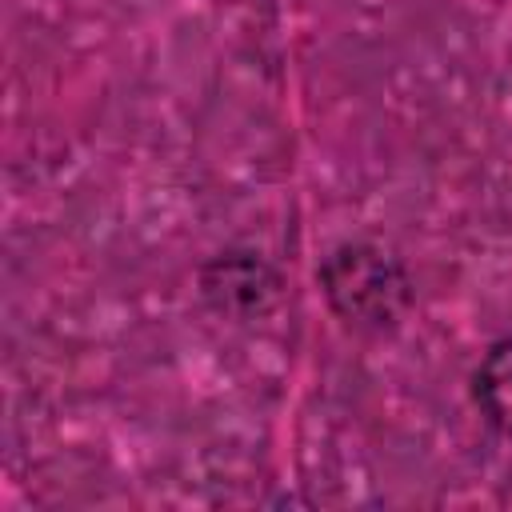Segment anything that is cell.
Masks as SVG:
<instances>
[{
	"label": "cell",
	"instance_id": "6da1fadb",
	"mask_svg": "<svg viewBox=\"0 0 512 512\" xmlns=\"http://www.w3.org/2000/svg\"><path fill=\"white\" fill-rule=\"evenodd\" d=\"M320 288L332 312L356 328H384L408 304L404 268L376 244H340L320 268Z\"/></svg>",
	"mask_w": 512,
	"mask_h": 512
},
{
	"label": "cell",
	"instance_id": "7a4b0ae2",
	"mask_svg": "<svg viewBox=\"0 0 512 512\" xmlns=\"http://www.w3.org/2000/svg\"><path fill=\"white\" fill-rule=\"evenodd\" d=\"M472 400L496 432L512 436V340H500L484 352L472 372Z\"/></svg>",
	"mask_w": 512,
	"mask_h": 512
},
{
	"label": "cell",
	"instance_id": "3957f363",
	"mask_svg": "<svg viewBox=\"0 0 512 512\" xmlns=\"http://www.w3.org/2000/svg\"><path fill=\"white\" fill-rule=\"evenodd\" d=\"M208 272L212 276H204V292L220 300V308H260V292H276V280L260 260H216Z\"/></svg>",
	"mask_w": 512,
	"mask_h": 512
}]
</instances>
